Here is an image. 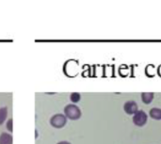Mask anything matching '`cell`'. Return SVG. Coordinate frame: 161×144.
<instances>
[{
  "instance_id": "6da1fadb",
  "label": "cell",
  "mask_w": 161,
  "mask_h": 144,
  "mask_svg": "<svg viewBox=\"0 0 161 144\" xmlns=\"http://www.w3.org/2000/svg\"><path fill=\"white\" fill-rule=\"evenodd\" d=\"M64 113L66 118L70 120H78L81 117V110L75 105H68L64 108Z\"/></svg>"
},
{
  "instance_id": "7a4b0ae2",
  "label": "cell",
  "mask_w": 161,
  "mask_h": 144,
  "mask_svg": "<svg viewBox=\"0 0 161 144\" xmlns=\"http://www.w3.org/2000/svg\"><path fill=\"white\" fill-rule=\"evenodd\" d=\"M67 123V118L63 114H56L50 119V124L55 128H62Z\"/></svg>"
},
{
  "instance_id": "3957f363",
  "label": "cell",
  "mask_w": 161,
  "mask_h": 144,
  "mask_svg": "<svg viewBox=\"0 0 161 144\" xmlns=\"http://www.w3.org/2000/svg\"><path fill=\"white\" fill-rule=\"evenodd\" d=\"M147 120H148L147 114L143 110H138L134 114V117H133V123H134V125H137V126H139V127L143 126L147 123Z\"/></svg>"
},
{
  "instance_id": "277c9868",
  "label": "cell",
  "mask_w": 161,
  "mask_h": 144,
  "mask_svg": "<svg viewBox=\"0 0 161 144\" xmlns=\"http://www.w3.org/2000/svg\"><path fill=\"white\" fill-rule=\"evenodd\" d=\"M124 110L126 114L132 115L138 111V105L135 101H128L124 106Z\"/></svg>"
},
{
  "instance_id": "5b68a950",
  "label": "cell",
  "mask_w": 161,
  "mask_h": 144,
  "mask_svg": "<svg viewBox=\"0 0 161 144\" xmlns=\"http://www.w3.org/2000/svg\"><path fill=\"white\" fill-rule=\"evenodd\" d=\"M142 100L146 105L150 104L154 100V93L153 92H143V93H142Z\"/></svg>"
},
{
  "instance_id": "8992f818",
  "label": "cell",
  "mask_w": 161,
  "mask_h": 144,
  "mask_svg": "<svg viewBox=\"0 0 161 144\" xmlns=\"http://www.w3.org/2000/svg\"><path fill=\"white\" fill-rule=\"evenodd\" d=\"M0 144H12V136L8 133H2L0 136Z\"/></svg>"
},
{
  "instance_id": "52a82bcc",
  "label": "cell",
  "mask_w": 161,
  "mask_h": 144,
  "mask_svg": "<svg viewBox=\"0 0 161 144\" xmlns=\"http://www.w3.org/2000/svg\"><path fill=\"white\" fill-rule=\"evenodd\" d=\"M150 116L155 120H161V109L155 108L150 110Z\"/></svg>"
},
{
  "instance_id": "ba28073f",
  "label": "cell",
  "mask_w": 161,
  "mask_h": 144,
  "mask_svg": "<svg viewBox=\"0 0 161 144\" xmlns=\"http://www.w3.org/2000/svg\"><path fill=\"white\" fill-rule=\"evenodd\" d=\"M8 116V109L7 108H0V125H2Z\"/></svg>"
},
{
  "instance_id": "9c48e42d",
  "label": "cell",
  "mask_w": 161,
  "mask_h": 144,
  "mask_svg": "<svg viewBox=\"0 0 161 144\" xmlns=\"http://www.w3.org/2000/svg\"><path fill=\"white\" fill-rule=\"evenodd\" d=\"M70 99L73 103H77L80 101L81 99V95L78 93V92H73L71 95H70Z\"/></svg>"
},
{
  "instance_id": "30bf717a",
  "label": "cell",
  "mask_w": 161,
  "mask_h": 144,
  "mask_svg": "<svg viewBox=\"0 0 161 144\" xmlns=\"http://www.w3.org/2000/svg\"><path fill=\"white\" fill-rule=\"evenodd\" d=\"M7 128L8 129V131L9 132H12V119H9L8 120V124H7Z\"/></svg>"
},
{
  "instance_id": "8fae6325",
  "label": "cell",
  "mask_w": 161,
  "mask_h": 144,
  "mask_svg": "<svg viewBox=\"0 0 161 144\" xmlns=\"http://www.w3.org/2000/svg\"><path fill=\"white\" fill-rule=\"evenodd\" d=\"M58 144H71L70 142H68V141H60V142H58Z\"/></svg>"
}]
</instances>
